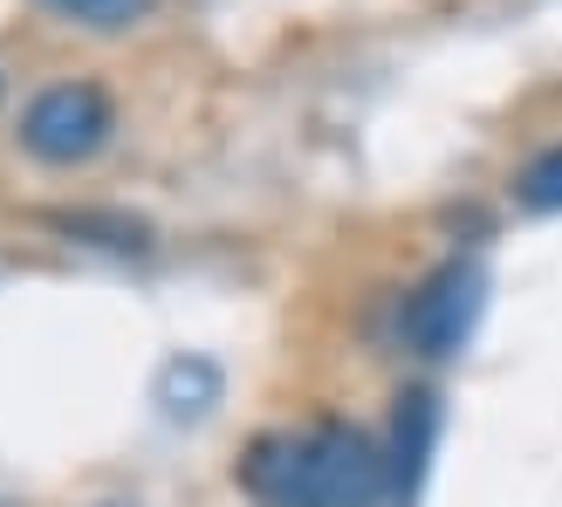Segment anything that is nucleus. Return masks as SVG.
Instances as JSON below:
<instances>
[{
  "mask_svg": "<svg viewBox=\"0 0 562 507\" xmlns=\"http://www.w3.org/2000/svg\"><path fill=\"white\" fill-rule=\"evenodd\" d=\"M515 200H521L528 213H562V145L521 165V179H515Z\"/></svg>",
  "mask_w": 562,
  "mask_h": 507,
  "instance_id": "0eeeda50",
  "label": "nucleus"
},
{
  "mask_svg": "<svg viewBox=\"0 0 562 507\" xmlns=\"http://www.w3.org/2000/svg\"><path fill=\"white\" fill-rule=\"evenodd\" d=\"M110 131H117V110H110V97L97 82H55V90H42L27 103L21 145H27V158L69 172V165H90L110 145Z\"/></svg>",
  "mask_w": 562,
  "mask_h": 507,
  "instance_id": "f03ea898",
  "label": "nucleus"
},
{
  "mask_svg": "<svg viewBox=\"0 0 562 507\" xmlns=\"http://www.w3.org/2000/svg\"><path fill=\"white\" fill-rule=\"evenodd\" d=\"M481 308H487L481 261H446L426 289L405 302V343L418 357H460L473 323H481Z\"/></svg>",
  "mask_w": 562,
  "mask_h": 507,
  "instance_id": "7ed1b4c3",
  "label": "nucleus"
},
{
  "mask_svg": "<svg viewBox=\"0 0 562 507\" xmlns=\"http://www.w3.org/2000/svg\"><path fill=\"white\" fill-rule=\"evenodd\" d=\"M42 8L76 21V27H97V35H117V27L151 14V0H42Z\"/></svg>",
  "mask_w": 562,
  "mask_h": 507,
  "instance_id": "423d86ee",
  "label": "nucleus"
},
{
  "mask_svg": "<svg viewBox=\"0 0 562 507\" xmlns=\"http://www.w3.org/2000/svg\"><path fill=\"white\" fill-rule=\"evenodd\" d=\"M432 439H439V398H432V391H405L398 418H391V453H384L391 487H384V500H398V507L418 500L426 466H432Z\"/></svg>",
  "mask_w": 562,
  "mask_h": 507,
  "instance_id": "20e7f679",
  "label": "nucleus"
},
{
  "mask_svg": "<svg viewBox=\"0 0 562 507\" xmlns=\"http://www.w3.org/2000/svg\"><path fill=\"white\" fill-rule=\"evenodd\" d=\"M240 487L261 507H378L391 466L357 426L261 432L240 460Z\"/></svg>",
  "mask_w": 562,
  "mask_h": 507,
  "instance_id": "f257e3e1",
  "label": "nucleus"
},
{
  "mask_svg": "<svg viewBox=\"0 0 562 507\" xmlns=\"http://www.w3.org/2000/svg\"><path fill=\"white\" fill-rule=\"evenodd\" d=\"M158 405H165V418H206L220 405V371L206 357H172L158 371Z\"/></svg>",
  "mask_w": 562,
  "mask_h": 507,
  "instance_id": "39448f33",
  "label": "nucleus"
}]
</instances>
